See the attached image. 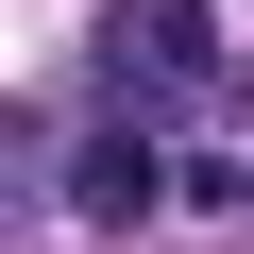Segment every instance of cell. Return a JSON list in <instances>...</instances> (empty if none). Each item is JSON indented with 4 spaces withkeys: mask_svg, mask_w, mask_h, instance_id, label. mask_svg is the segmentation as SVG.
<instances>
[{
    "mask_svg": "<svg viewBox=\"0 0 254 254\" xmlns=\"http://www.w3.org/2000/svg\"><path fill=\"white\" fill-rule=\"evenodd\" d=\"M102 68L153 85V102H187V85H220V17H203V0H119V17H102Z\"/></svg>",
    "mask_w": 254,
    "mask_h": 254,
    "instance_id": "6da1fadb",
    "label": "cell"
},
{
    "mask_svg": "<svg viewBox=\"0 0 254 254\" xmlns=\"http://www.w3.org/2000/svg\"><path fill=\"white\" fill-rule=\"evenodd\" d=\"M68 187H85V220H136V203H153L170 170H153L136 136H85V170H68Z\"/></svg>",
    "mask_w": 254,
    "mask_h": 254,
    "instance_id": "7a4b0ae2",
    "label": "cell"
}]
</instances>
